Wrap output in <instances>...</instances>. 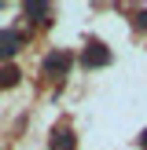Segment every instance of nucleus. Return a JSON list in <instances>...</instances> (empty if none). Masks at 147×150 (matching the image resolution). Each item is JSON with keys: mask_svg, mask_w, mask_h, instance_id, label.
I'll use <instances>...</instances> for the list:
<instances>
[{"mask_svg": "<svg viewBox=\"0 0 147 150\" xmlns=\"http://www.w3.org/2000/svg\"><path fill=\"white\" fill-rule=\"evenodd\" d=\"M70 62H74L70 51H51V55L44 59V77H66Z\"/></svg>", "mask_w": 147, "mask_h": 150, "instance_id": "f257e3e1", "label": "nucleus"}, {"mask_svg": "<svg viewBox=\"0 0 147 150\" xmlns=\"http://www.w3.org/2000/svg\"><path fill=\"white\" fill-rule=\"evenodd\" d=\"M107 62H110V51L99 40H88L85 51H81V66H107Z\"/></svg>", "mask_w": 147, "mask_h": 150, "instance_id": "f03ea898", "label": "nucleus"}, {"mask_svg": "<svg viewBox=\"0 0 147 150\" xmlns=\"http://www.w3.org/2000/svg\"><path fill=\"white\" fill-rule=\"evenodd\" d=\"M19 44H22V37H19V33H11V29H0V59H11L15 51H19Z\"/></svg>", "mask_w": 147, "mask_h": 150, "instance_id": "7ed1b4c3", "label": "nucleus"}, {"mask_svg": "<svg viewBox=\"0 0 147 150\" xmlns=\"http://www.w3.org/2000/svg\"><path fill=\"white\" fill-rule=\"evenodd\" d=\"M51 150H74V132H70V128H55V136H51Z\"/></svg>", "mask_w": 147, "mask_h": 150, "instance_id": "20e7f679", "label": "nucleus"}, {"mask_svg": "<svg viewBox=\"0 0 147 150\" xmlns=\"http://www.w3.org/2000/svg\"><path fill=\"white\" fill-rule=\"evenodd\" d=\"M19 66H0V88H11V84H19Z\"/></svg>", "mask_w": 147, "mask_h": 150, "instance_id": "39448f33", "label": "nucleus"}, {"mask_svg": "<svg viewBox=\"0 0 147 150\" xmlns=\"http://www.w3.org/2000/svg\"><path fill=\"white\" fill-rule=\"evenodd\" d=\"M22 11H26L33 22H48V15H51V11H48V4H26Z\"/></svg>", "mask_w": 147, "mask_h": 150, "instance_id": "423d86ee", "label": "nucleus"}, {"mask_svg": "<svg viewBox=\"0 0 147 150\" xmlns=\"http://www.w3.org/2000/svg\"><path fill=\"white\" fill-rule=\"evenodd\" d=\"M136 26H140V29H147V11H136Z\"/></svg>", "mask_w": 147, "mask_h": 150, "instance_id": "0eeeda50", "label": "nucleus"}, {"mask_svg": "<svg viewBox=\"0 0 147 150\" xmlns=\"http://www.w3.org/2000/svg\"><path fill=\"white\" fill-rule=\"evenodd\" d=\"M140 146H143V150H147V132H143V136H140Z\"/></svg>", "mask_w": 147, "mask_h": 150, "instance_id": "6e6552de", "label": "nucleus"}]
</instances>
